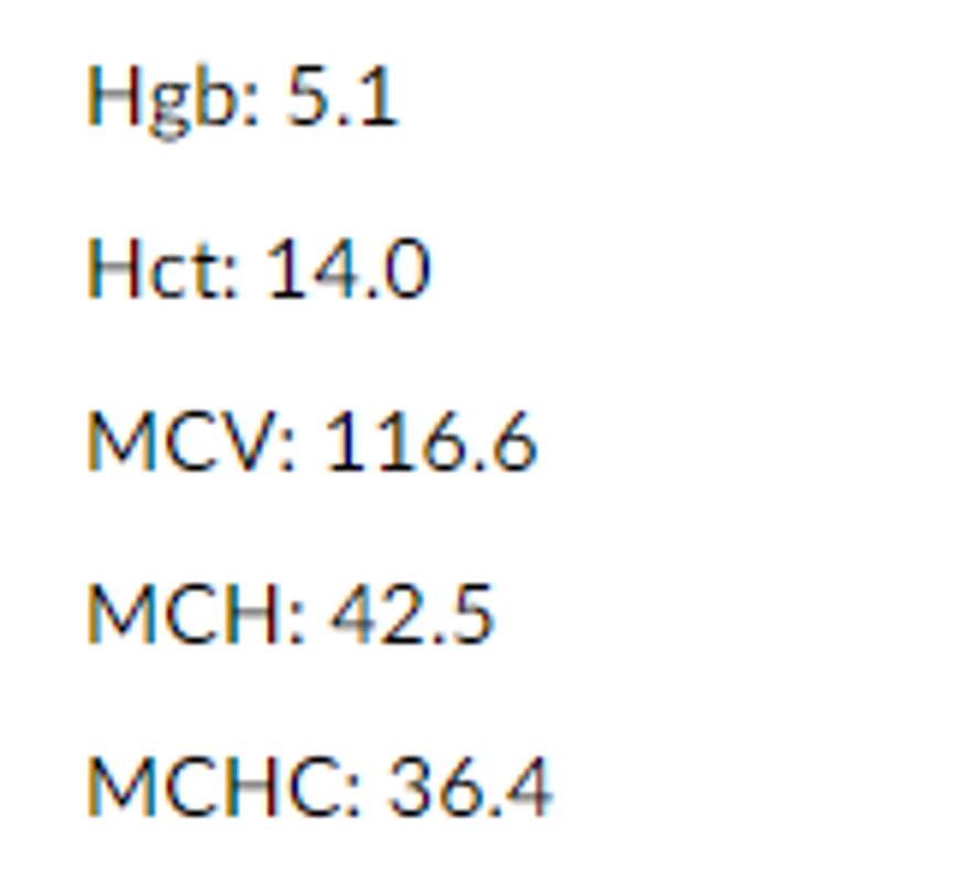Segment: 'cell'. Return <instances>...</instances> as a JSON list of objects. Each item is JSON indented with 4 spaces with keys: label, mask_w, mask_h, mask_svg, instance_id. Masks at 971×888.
<instances>
[{
    "label": "cell",
    "mask_w": 971,
    "mask_h": 888,
    "mask_svg": "<svg viewBox=\"0 0 971 888\" xmlns=\"http://www.w3.org/2000/svg\"><path fill=\"white\" fill-rule=\"evenodd\" d=\"M150 114V90L143 72H90V120H138Z\"/></svg>",
    "instance_id": "6da1fadb"
},
{
    "label": "cell",
    "mask_w": 971,
    "mask_h": 888,
    "mask_svg": "<svg viewBox=\"0 0 971 888\" xmlns=\"http://www.w3.org/2000/svg\"><path fill=\"white\" fill-rule=\"evenodd\" d=\"M287 120L292 126H322L328 120V72L322 66H299L287 84Z\"/></svg>",
    "instance_id": "7a4b0ae2"
},
{
    "label": "cell",
    "mask_w": 971,
    "mask_h": 888,
    "mask_svg": "<svg viewBox=\"0 0 971 888\" xmlns=\"http://www.w3.org/2000/svg\"><path fill=\"white\" fill-rule=\"evenodd\" d=\"M245 114V90H233L227 78H215L209 66L197 72V126H233Z\"/></svg>",
    "instance_id": "3957f363"
},
{
    "label": "cell",
    "mask_w": 971,
    "mask_h": 888,
    "mask_svg": "<svg viewBox=\"0 0 971 888\" xmlns=\"http://www.w3.org/2000/svg\"><path fill=\"white\" fill-rule=\"evenodd\" d=\"M352 120L358 126H388V72L370 66L358 78V108H352Z\"/></svg>",
    "instance_id": "277c9868"
},
{
    "label": "cell",
    "mask_w": 971,
    "mask_h": 888,
    "mask_svg": "<svg viewBox=\"0 0 971 888\" xmlns=\"http://www.w3.org/2000/svg\"><path fill=\"white\" fill-rule=\"evenodd\" d=\"M150 114H180V120H197V78H161L150 84Z\"/></svg>",
    "instance_id": "5b68a950"
},
{
    "label": "cell",
    "mask_w": 971,
    "mask_h": 888,
    "mask_svg": "<svg viewBox=\"0 0 971 888\" xmlns=\"http://www.w3.org/2000/svg\"><path fill=\"white\" fill-rule=\"evenodd\" d=\"M388 269H393V287L400 292H418L423 287V275H430V257H423V245H393V257H388Z\"/></svg>",
    "instance_id": "8992f818"
},
{
    "label": "cell",
    "mask_w": 971,
    "mask_h": 888,
    "mask_svg": "<svg viewBox=\"0 0 971 888\" xmlns=\"http://www.w3.org/2000/svg\"><path fill=\"white\" fill-rule=\"evenodd\" d=\"M191 126H197V120H180V114H150V131H155L161 143H180Z\"/></svg>",
    "instance_id": "52a82bcc"
},
{
    "label": "cell",
    "mask_w": 971,
    "mask_h": 888,
    "mask_svg": "<svg viewBox=\"0 0 971 888\" xmlns=\"http://www.w3.org/2000/svg\"><path fill=\"white\" fill-rule=\"evenodd\" d=\"M346 263H352V250L341 245V250H334V257H328V269H322V280H334V287H346Z\"/></svg>",
    "instance_id": "ba28073f"
},
{
    "label": "cell",
    "mask_w": 971,
    "mask_h": 888,
    "mask_svg": "<svg viewBox=\"0 0 971 888\" xmlns=\"http://www.w3.org/2000/svg\"><path fill=\"white\" fill-rule=\"evenodd\" d=\"M180 280H185V263H161V287L173 292V287H180Z\"/></svg>",
    "instance_id": "9c48e42d"
}]
</instances>
